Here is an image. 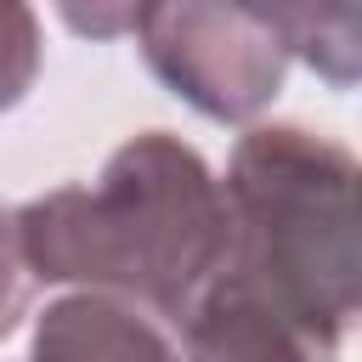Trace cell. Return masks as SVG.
I'll list each match as a JSON object with an SVG mask.
<instances>
[{"instance_id":"obj_1","label":"cell","mask_w":362,"mask_h":362,"mask_svg":"<svg viewBox=\"0 0 362 362\" xmlns=\"http://www.w3.org/2000/svg\"><path fill=\"white\" fill-rule=\"evenodd\" d=\"M17 243L40 283H85L181 322L226 255V204L209 164L170 130H141L90 187H57L17 209Z\"/></svg>"},{"instance_id":"obj_2","label":"cell","mask_w":362,"mask_h":362,"mask_svg":"<svg viewBox=\"0 0 362 362\" xmlns=\"http://www.w3.org/2000/svg\"><path fill=\"white\" fill-rule=\"evenodd\" d=\"M221 204L226 255L215 277L272 305L328 362L356 317L351 147L300 124H255L232 147Z\"/></svg>"},{"instance_id":"obj_3","label":"cell","mask_w":362,"mask_h":362,"mask_svg":"<svg viewBox=\"0 0 362 362\" xmlns=\"http://www.w3.org/2000/svg\"><path fill=\"white\" fill-rule=\"evenodd\" d=\"M136 45L147 68L204 119H255L288 74L283 40L243 0H141Z\"/></svg>"},{"instance_id":"obj_4","label":"cell","mask_w":362,"mask_h":362,"mask_svg":"<svg viewBox=\"0 0 362 362\" xmlns=\"http://www.w3.org/2000/svg\"><path fill=\"white\" fill-rule=\"evenodd\" d=\"M28 362H175V345L153 317H141V305L79 288L40 311Z\"/></svg>"},{"instance_id":"obj_5","label":"cell","mask_w":362,"mask_h":362,"mask_svg":"<svg viewBox=\"0 0 362 362\" xmlns=\"http://www.w3.org/2000/svg\"><path fill=\"white\" fill-rule=\"evenodd\" d=\"M175 328L187 339V362H322L272 305L226 277H209Z\"/></svg>"},{"instance_id":"obj_6","label":"cell","mask_w":362,"mask_h":362,"mask_svg":"<svg viewBox=\"0 0 362 362\" xmlns=\"http://www.w3.org/2000/svg\"><path fill=\"white\" fill-rule=\"evenodd\" d=\"M288 57L311 62L334 90L356 85L362 68V0H243Z\"/></svg>"},{"instance_id":"obj_7","label":"cell","mask_w":362,"mask_h":362,"mask_svg":"<svg viewBox=\"0 0 362 362\" xmlns=\"http://www.w3.org/2000/svg\"><path fill=\"white\" fill-rule=\"evenodd\" d=\"M40 79V23L28 0H0V113H11Z\"/></svg>"},{"instance_id":"obj_8","label":"cell","mask_w":362,"mask_h":362,"mask_svg":"<svg viewBox=\"0 0 362 362\" xmlns=\"http://www.w3.org/2000/svg\"><path fill=\"white\" fill-rule=\"evenodd\" d=\"M28 300H34V272L17 243V209H0V339L23 322Z\"/></svg>"},{"instance_id":"obj_9","label":"cell","mask_w":362,"mask_h":362,"mask_svg":"<svg viewBox=\"0 0 362 362\" xmlns=\"http://www.w3.org/2000/svg\"><path fill=\"white\" fill-rule=\"evenodd\" d=\"M57 11H62V23H68L74 34H85V40H119V34L136 28L141 0H57Z\"/></svg>"}]
</instances>
